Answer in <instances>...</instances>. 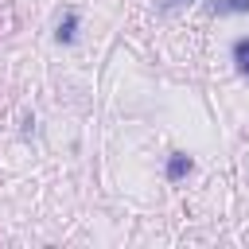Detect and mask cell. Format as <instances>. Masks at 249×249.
Here are the masks:
<instances>
[{
  "mask_svg": "<svg viewBox=\"0 0 249 249\" xmlns=\"http://www.w3.org/2000/svg\"><path fill=\"white\" fill-rule=\"evenodd\" d=\"M74 35H78V16L66 12L62 23H58V31H54V39H58V43H74Z\"/></svg>",
  "mask_w": 249,
  "mask_h": 249,
  "instance_id": "obj_2",
  "label": "cell"
},
{
  "mask_svg": "<svg viewBox=\"0 0 249 249\" xmlns=\"http://www.w3.org/2000/svg\"><path fill=\"white\" fill-rule=\"evenodd\" d=\"M183 4H191V0H163L160 8H163V12H175V8H183Z\"/></svg>",
  "mask_w": 249,
  "mask_h": 249,
  "instance_id": "obj_5",
  "label": "cell"
},
{
  "mask_svg": "<svg viewBox=\"0 0 249 249\" xmlns=\"http://www.w3.org/2000/svg\"><path fill=\"white\" fill-rule=\"evenodd\" d=\"M237 12H249V0H218L214 4V16H237Z\"/></svg>",
  "mask_w": 249,
  "mask_h": 249,
  "instance_id": "obj_4",
  "label": "cell"
},
{
  "mask_svg": "<svg viewBox=\"0 0 249 249\" xmlns=\"http://www.w3.org/2000/svg\"><path fill=\"white\" fill-rule=\"evenodd\" d=\"M233 62H237L241 74H249V35H241V39L233 43Z\"/></svg>",
  "mask_w": 249,
  "mask_h": 249,
  "instance_id": "obj_3",
  "label": "cell"
},
{
  "mask_svg": "<svg viewBox=\"0 0 249 249\" xmlns=\"http://www.w3.org/2000/svg\"><path fill=\"white\" fill-rule=\"evenodd\" d=\"M191 167H195V163H191V156H187V152H175V156L167 160V179H171V183H179V179H187V175H191Z\"/></svg>",
  "mask_w": 249,
  "mask_h": 249,
  "instance_id": "obj_1",
  "label": "cell"
}]
</instances>
